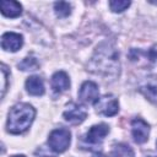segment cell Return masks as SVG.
<instances>
[{
    "instance_id": "5bb4252c",
    "label": "cell",
    "mask_w": 157,
    "mask_h": 157,
    "mask_svg": "<svg viewBox=\"0 0 157 157\" xmlns=\"http://www.w3.org/2000/svg\"><path fill=\"white\" fill-rule=\"evenodd\" d=\"M0 7H1V13L6 17L15 18L22 13L21 4L17 1H13V0H1Z\"/></svg>"
},
{
    "instance_id": "8992f818",
    "label": "cell",
    "mask_w": 157,
    "mask_h": 157,
    "mask_svg": "<svg viewBox=\"0 0 157 157\" xmlns=\"http://www.w3.org/2000/svg\"><path fill=\"white\" fill-rule=\"evenodd\" d=\"M137 90L150 102L157 105V75H150L144 77L140 81Z\"/></svg>"
},
{
    "instance_id": "6da1fadb",
    "label": "cell",
    "mask_w": 157,
    "mask_h": 157,
    "mask_svg": "<svg viewBox=\"0 0 157 157\" xmlns=\"http://www.w3.org/2000/svg\"><path fill=\"white\" fill-rule=\"evenodd\" d=\"M87 70L104 77V80H115L120 74V61L117 48L109 42L101 43L96 48L87 65Z\"/></svg>"
},
{
    "instance_id": "5b68a950",
    "label": "cell",
    "mask_w": 157,
    "mask_h": 157,
    "mask_svg": "<svg viewBox=\"0 0 157 157\" xmlns=\"http://www.w3.org/2000/svg\"><path fill=\"white\" fill-rule=\"evenodd\" d=\"M96 110L105 117H113L119 112V102L113 94H104L94 103Z\"/></svg>"
},
{
    "instance_id": "ba28073f",
    "label": "cell",
    "mask_w": 157,
    "mask_h": 157,
    "mask_svg": "<svg viewBox=\"0 0 157 157\" xmlns=\"http://www.w3.org/2000/svg\"><path fill=\"white\" fill-rule=\"evenodd\" d=\"M78 98L82 103H86V104L96 103L97 99L99 98V90L97 83L93 81H85L80 87Z\"/></svg>"
},
{
    "instance_id": "2e32d148",
    "label": "cell",
    "mask_w": 157,
    "mask_h": 157,
    "mask_svg": "<svg viewBox=\"0 0 157 157\" xmlns=\"http://www.w3.org/2000/svg\"><path fill=\"white\" fill-rule=\"evenodd\" d=\"M71 4L67 1H58L54 4V11L58 17H67L71 13Z\"/></svg>"
},
{
    "instance_id": "7402d4cb",
    "label": "cell",
    "mask_w": 157,
    "mask_h": 157,
    "mask_svg": "<svg viewBox=\"0 0 157 157\" xmlns=\"http://www.w3.org/2000/svg\"><path fill=\"white\" fill-rule=\"evenodd\" d=\"M150 2H151V4H155V5H157V1H152V0H150Z\"/></svg>"
},
{
    "instance_id": "44dd1931",
    "label": "cell",
    "mask_w": 157,
    "mask_h": 157,
    "mask_svg": "<svg viewBox=\"0 0 157 157\" xmlns=\"http://www.w3.org/2000/svg\"><path fill=\"white\" fill-rule=\"evenodd\" d=\"M11 157H26L25 155H13V156H11Z\"/></svg>"
},
{
    "instance_id": "ffe728a7",
    "label": "cell",
    "mask_w": 157,
    "mask_h": 157,
    "mask_svg": "<svg viewBox=\"0 0 157 157\" xmlns=\"http://www.w3.org/2000/svg\"><path fill=\"white\" fill-rule=\"evenodd\" d=\"M1 74H2V87H1V98H4L5 92L7 90V77H9V71L5 64H1Z\"/></svg>"
},
{
    "instance_id": "277c9868",
    "label": "cell",
    "mask_w": 157,
    "mask_h": 157,
    "mask_svg": "<svg viewBox=\"0 0 157 157\" xmlns=\"http://www.w3.org/2000/svg\"><path fill=\"white\" fill-rule=\"evenodd\" d=\"M71 142V132L66 128L54 129L48 137V145L55 153L65 152Z\"/></svg>"
},
{
    "instance_id": "30bf717a",
    "label": "cell",
    "mask_w": 157,
    "mask_h": 157,
    "mask_svg": "<svg viewBox=\"0 0 157 157\" xmlns=\"http://www.w3.org/2000/svg\"><path fill=\"white\" fill-rule=\"evenodd\" d=\"M23 44V37L20 33L6 32L1 37V48L6 52H17Z\"/></svg>"
},
{
    "instance_id": "d6986e66",
    "label": "cell",
    "mask_w": 157,
    "mask_h": 157,
    "mask_svg": "<svg viewBox=\"0 0 157 157\" xmlns=\"http://www.w3.org/2000/svg\"><path fill=\"white\" fill-rule=\"evenodd\" d=\"M54 151L48 146H40L34 151V156L36 157H56L55 153H53Z\"/></svg>"
},
{
    "instance_id": "e0dca14e",
    "label": "cell",
    "mask_w": 157,
    "mask_h": 157,
    "mask_svg": "<svg viewBox=\"0 0 157 157\" xmlns=\"http://www.w3.org/2000/svg\"><path fill=\"white\" fill-rule=\"evenodd\" d=\"M17 67L22 71H28V70L33 71V70H37L39 67V63L34 56H27L21 63H18Z\"/></svg>"
},
{
    "instance_id": "7c38bea8",
    "label": "cell",
    "mask_w": 157,
    "mask_h": 157,
    "mask_svg": "<svg viewBox=\"0 0 157 157\" xmlns=\"http://www.w3.org/2000/svg\"><path fill=\"white\" fill-rule=\"evenodd\" d=\"M50 85L54 93H61L70 87V78L65 71H56L50 78Z\"/></svg>"
},
{
    "instance_id": "ac0fdd59",
    "label": "cell",
    "mask_w": 157,
    "mask_h": 157,
    "mask_svg": "<svg viewBox=\"0 0 157 157\" xmlns=\"http://www.w3.org/2000/svg\"><path fill=\"white\" fill-rule=\"evenodd\" d=\"M131 5L130 1L126 0H112L109 1V7L113 12H123Z\"/></svg>"
},
{
    "instance_id": "52a82bcc",
    "label": "cell",
    "mask_w": 157,
    "mask_h": 157,
    "mask_svg": "<svg viewBox=\"0 0 157 157\" xmlns=\"http://www.w3.org/2000/svg\"><path fill=\"white\" fill-rule=\"evenodd\" d=\"M63 117L67 123L72 125H77L81 124L87 118V110L77 103H69L63 113Z\"/></svg>"
},
{
    "instance_id": "4fadbf2b",
    "label": "cell",
    "mask_w": 157,
    "mask_h": 157,
    "mask_svg": "<svg viewBox=\"0 0 157 157\" xmlns=\"http://www.w3.org/2000/svg\"><path fill=\"white\" fill-rule=\"evenodd\" d=\"M25 87H26V91L31 96H43L45 92V87H44V82L42 77L36 76V75L29 76L26 80Z\"/></svg>"
},
{
    "instance_id": "8fae6325",
    "label": "cell",
    "mask_w": 157,
    "mask_h": 157,
    "mask_svg": "<svg viewBox=\"0 0 157 157\" xmlns=\"http://www.w3.org/2000/svg\"><path fill=\"white\" fill-rule=\"evenodd\" d=\"M129 58L134 63H139L141 59H144L146 61V64L153 65V64H157V49L156 48H151V49L144 52V50L132 48L129 52Z\"/></svg>"
},
{
    "instance_id": "7a4b0ae2",
    "label": "cell",
    "mask_w": 157,
    "mask_h": 157,
    "mask_svg": "<svg viewBox=\"0 0 157 157\" xmlns=\"http://www.w3.org/2000/svg\"><path fill=\"white\" fill-rule=\"evenodd\" d=\"M36 117V109L28 103H17L15 104L7 115L6 129L10 134L18 135L25 132Z\"/></svg>"
},
{
    "instance_id": "3957f363",
    "label": "cell",
    "mask_w": 157,
    "mask_h": 157,
    "mask_svg": "<svg viewBox=\"0 0 157 157\" xmlns=\"http://www.w3.org/2000/svg\"><path fill=\"white\" fill-rule=\"evenodd\" d=\"M109 132V126L104 123L96 124L91 126V129L81 137V147L86 150H94L99 147L104 140V137Z\"/></svg>"
},
{
    "instance_id": "9a60e30c",
    "label": "cell",
    "mask_w": 157,
    "mask_h": 157,
    "mask_svg": "<svg viewBox=\"0 0 157 157\" xmlns=\"http://www.w3.org/2000/svg\"><path fill=\"white\" fill-rule=\"evenodd\" d=\"M134 150L126 145V144H117L114 145L112 152L109 155H103V153H96L93 157H134Z\"/></svg>"
},
{
    "instance_id": "9c48e42d",
    "label": "cell",
    "mask_w": 157,
    "mask_h": 157,
    "mask_svg": "<svg viewBox=\"0 0 157 157\" xmlns=\"http://www.w3.org/2000/svg\"><path fill=\"white\" fill-rule=\"evenodd\" d=\"M150 134V125L141 118L131 120V135L136 144H144L147 141Z\"/></svg>"
}]
</instances>
